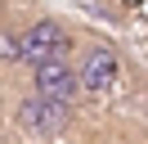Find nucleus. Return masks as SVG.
I'll return each mask as SVG.
<instances>
[{
    "instance_id": "nucleus-1",
    "label": "nucleus",
    "mask_w": 148,
    "mask_h": 144,
    "mask_svg": "<svg viewBox=\"0 0 148 144\" xmlns=\"http://www.w3.org/2000/svg\"><path fill=\"white\" fill-rule=\"evenodd\" d=\"M18 126L32 135V140H54V135H63V126H67V104L36 90V95L18 99Z\"/></svg>"
},
{
    "instance_id": "nucleus-2",
    "label": "nucleus",
    "mask_w": 148,
    "mask_h": 144,
    "mask_svg": "<svg viewBox=\"0 0 148 144\" xmlns=\"http://www.w3.org/2000/svg\"><path fill=\"white\" fill-rule=\"evenodd\" d=\"M23 54L18 59L23 63H49V59H63L67 54V32H63V23H54V18H40V23H32L27 32H23Z\"/></svg>"
},
{
    "instance_id": "nucleus-3",
    "label": "nucleus",
    "mask_w": 148,
    "mask_h": 144,
    "mask_svg": "<svg viewBox=\"0 0 148 144\" xmlns=\"http://www.w3.org/2000/svg\"><path fill=\"white\" fill-rule=\"evenodd\" d=\"M117 81H121V59L108 50V45H90L85 59H81V90H90V95H108Z\"/></svg>"
},
{
    "instance_id": "nucleus-4",
    "label": "nucleus",
    "mask_w": 148,
    "mask_h": 144,
    "mask_svg": "<svg viewBox=\"0 0 148 144\" xmlns=\"http://www.w3.org/2000/svg\"><path fill=\"white\" fill-rule=\"evenodd\" d=\"M32 86H36L40 95H49V99L72 104V95L81 90V72L67 68L63 59H49V63H36V68H32Z\"/></svg>"
}]
</instances>
